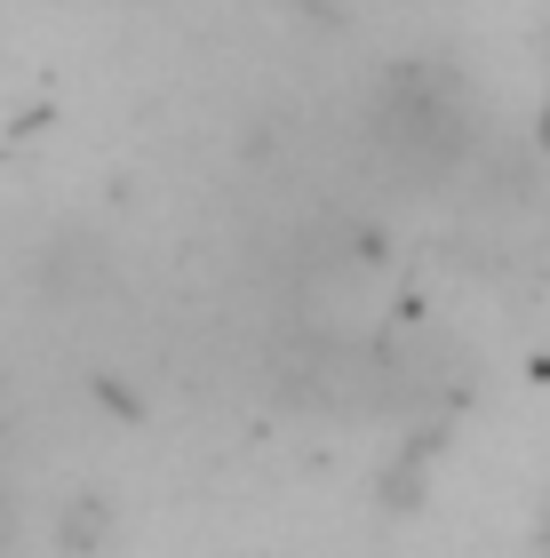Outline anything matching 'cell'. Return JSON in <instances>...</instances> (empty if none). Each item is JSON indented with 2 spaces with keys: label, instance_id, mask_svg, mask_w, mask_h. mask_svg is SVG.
I'll use <instances>...</instances> for the list:
<instances>
[{
  "label": "cell",
  "instance_id": "6da1fadb",
  "mask_svg": "<svg viewBox=\"0 0 550 558\" xmlns=\"http://www.w3.org/2000/svg\"><path fill=\"white\" fill-rule=\"evenodd\" d=\"M367 151L407 192H431L455 168H470V151H479V105H470L463 72H447V64L391 72L367 105Z\"/></svg>",
  "mask_w": 550,
  "mask_h": 558
},
{
  "label": "cell",
  "instance_id": "7a4b0ae2",
  "mask_svg": "<svg viewBox=\"0 0 550 558\" xmlns=\"http://www.w3.org/2000/svg\"><path fill=\"white\" fill-rule=\"evenodd\" d=\"M542 151H550V112H542Z\"/></svg>",
  "mask_w": 550,
  "mask_h": 558
},
{
  "label": "cell",
  "instance_id": "3957f363",
  "mask_svg": "<svg viewBox=\"0 0 550 558\" xmlns=\"http://www.w3.org/2000/svg\"><path fill=\"white\" fill-rule=\"evenodd\" d=\"M542 550H550V519H542Z\"/></svg>",
  "mask_w": 550,
  "mask_h": 558
}]
</instances>
